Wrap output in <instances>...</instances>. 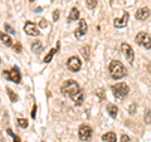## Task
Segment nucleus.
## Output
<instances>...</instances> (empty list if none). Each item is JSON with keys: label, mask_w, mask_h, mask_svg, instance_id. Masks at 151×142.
Instances as JSON below:
<instances>
[{"label": "nucleus", "mask_w": 151, "mask_h": 142, "mask_svg": "<svg viewBox=\"0 0 151 142\" xmlns=\"http://www.w3.org/2000/svg\"><path fill=\"white\" fill-rule=\"evenodd\" d=\"M0 40L3 42L4 44H5L6 47H12L13 45V40H12V38L9 37L6 33H3V32H0Z\"/></svg>", "instance_id": "nucleus-14"}, {"label": "nucleus", "mask_w": 151, "mask_h": 142, "mask_svg": "<svg viewBox=\"0 0 151 142\" xmlns=\"http://www.w3.org/2000/svg\"><path fill=\"white\" fill-rule=\"evenodd\" d=\"M145 122L146 123H151V111L150 110H146L145 112Z\"/></svg>", "instance_id": "nucleus-24"}, {"label": "nucleus", "mask_w": 151, "mask_h": 142, "mask_svg": "<svg viewBox=\"0 0 151 142\" xmlns=\"http://www.w3.org/2000/svg\"><path fill=\"white\" fill-rule=\"evenodd\" d=\"M130 88L126 83H117V84H113L112 86V92H113V96L116 97L117 101H122L127 94H129Z\"/></svg>", "instance_id": "nucleus-3"}, {"label": "nucleus", "mask_w": 151, "mask_h": 142, "mask_svg": "<svg viewBox=\"0 0 151 142\" xmlns=\"http://www.w3.org/2000/svg\"><path fill=\"white\" fill-rule=\"evenodd\" d=\"M102 140L105 142H116V133H113V132H107L106 135L102 136Z\"/></svg>", "instance_id": "nucleus-16"}, {"label": "nucleus", "mask_w": 151, "mask_h": 142, "mask_svg": "<svg viewBox=\"0 0 151 142\" xmlns=\"http://www.w3.org/2000/svg\"><path fill=\"white\" fill-rule=\"evenodd\" d=\"M78 18H79V10L77 8H72L69 15H68V22H74V20H77Z\"/></svg>", "instance_id": "nucleus-15"}, {"label": "nucleus", "mask_w": 151, "mask_h": 142, "mask_svg": "<svg viewBox=\"0 0 151 142\" xmlns=\"http://www.w3.org/2000/svg\"><path fill=\"white\" fill-rule=\"evenodd\" d=\"M32 50L34 52V53H37V54H39L42 50H43V45H42V43L39 40H35L34 43L32 44Z\"/></svg>", "instance_id": "nucleus-18"}, {"label": "nucleus", "mask_w": 151, "mask_h": 142, "mask_svg": "<svg viewBox=\"0 0 151 142\" xmlns=\"http://www.w3.org/2000/svg\"><path fill=\"white\" fill-rule=\"evenodd\" d=\"M108 69H110V74L113 79H120L126 75V69L120 60H112Z\"/></svg>", "instance_id": "nucleus-1"}, {"label": "nucleus", "mask_w": 151, "mask_h": 142, "mask_svg": "<svg viewBox=\"0 0 151 142\" xmlns=\"http://www.w3.org/2000/svg\"><path fill=\"white\" fill-rule=\"evenodd\" d=\"M129 13L127 11H124V15H122V18H116L115 22H113V25H115L116 28H124L127 25V22H129Z\"/></svg>", "instance_id": "nucleus-10"}, {"label": "nucleus", "mask_w": 151, "mask_h": 142, "mask_svg": "<svg viewBox=\"0 0 151 142\" xmlns=\"http://www.w3.org/2000/svg\"><path fill=\"white\" fill-rule=\"evenodd\" d=\"M4 28H5V30H6L8 33H10V34H14V33H15V30H14L9 24H4Z\"/></svg>", "instance_id": "nucleus-26"}, {"label": "nucleus", "mask_w": 151, "mask_h": 142, "mask_svg": "<svg viewBox=\"0 0 151 142\" xmlns=\"http://www.w3.org/2000/svg\"><path fill=\"white\" fill-rule=\"evenodd\" d=\"M13 48H14V50H15L17 53H20V52H22V44L20 43H15L13 45Z\"/></svg>", "instance_id": "nucleus-25"}, {"label": "nucleus", "mask_w": 151, "mask_h": 142, "mask_svg": "<svg viewBox=\"0 0 151 142\" xmlns=\"http://www.w3.org/2000/svg\"><path fill=\"white\" fill-rule=\"evenodd\" d=\"M29 1H30V3H33V1H34V0H29Z\"/></svg>", "instance_id": "nucleus-34"}, {"label": "nucleus", "mask_w": 151, "mask_h": 142, "mask_svg": "<svg viewBox=\"0 0 151 142\" xmlns=\"http://www.w3.org/2000/svg\"><path fill=\"white\" fill-rule=\"evenodd\" d=\"M35 115H37V106L34 105L33 106V111H32V118H35Z\"/></svg>", "instance_id": "nucleus-32"}, {"label": "nucleus", "mask_w": 151, "mask_h": 142, "mask_svg": "<svg viewBox=\"0 0 151 142\" xmlns=\"http://www.w3.org/2000/svg\"><path fill=\"white\" fill-rule=\"evenodd\" d=\"M121 49L122 52H124V54L126 57V59L129 60V63H134V59H135V53H134V50H132L131 48V45L130 44H127V43H122L121 44Z\"/></svg>", "instance_id": "nucleus-7"}, {"label": "nucleus", "mask_w": 151, "mask_h": 142, "mask_svg": "<svg viewBox=\"0 0 151 142\" xmlns=\"http://www.w3.org/2000/svg\"><path fill=\"white\" fill-rule=\"evenodd\" d=\"M135 108H136V105L135 103H132L131 107H130V115H134L135 113Z\"/></svg>", "instance_id": "nucleus-31"}, {"label": "nucleus", "mask_w": 151, "mask_h": 142, "mask_svg": "<svg viewBox=\"0 0 151 142\" xmlns=\"http://www.w3.org/2000/svg\"><path fill=\"white\" fill-rule=\"evenodd\" d=\"M3 75L8 80H12L14 83H20V79H22V75H20V72H19L18 68H12L10 70H4L3 72Z\"/></svg>", "instance_id": "nucleus-4"}, {"label": "nucleus", "mask_w": 151, "mask_h": 142, "mask_svg": "<svg viewBox=\"0 0 151 142\" xmlns=\"http://www.w3.org/2000/svg\"><path fill=\"white\" fill-rule=\"evenodd\" d=\"M97 3H98V0H86V4H87V6L89 9H94V8H96Z\"/></svg>", "instance_id": "nucleus-23"}, {"label": "nucleus", "mask_w": 151, "mask_h": 142, "mask_svg": "<svg viewBox=\"0 0 151 142\" xmlns=\"http://www.w3.org/2000/svg\"><path fill=\"white\" fill-rule=\"evenodd\" d=\"M150 15H151V11L149 8H140L136 11V19H139V20H146Z\"/></svg>", "instance_id": "nucleus-12"}, {"label": "nucleus", "mask_w": 151, "mask_h": 142, "mask_svg": "<svg viewBox=\"0 0 151 142\" xmlns=\"http://www.w3.org/2000/svg\"><path fill=\"white\" fill-rule=\"evenodd\" d=\"M97 94H98V97H100L101 101H103V99H105V94H103V89H98Z\"/></svg>", "instance_id": "nucleus-29"}, {"label": "nucleus", "mask_w": 151, "mask_h": 142, "mask_svg": "<svg viewBox=\"0 0 151 142\" xmlns=\"http://www.w3.org/2000/svg\"><path fill=\"white\" fill-rule=\"evenodd\" d=\"M18 125L20 126L22 128H27L29 123H28V120H25V118H19V120H18Z\"/></svg>", "instance_id": "nucleus-22"}, {"label": "nucleus", "mask_w": 151, "mask_h": 142, "mask_svg": "<svg viewBox=\"0 0 151 142\" xmlns=\"http://www.w3.org/2000/svg\"><path fill=\"white\" fill-rule=\"evenodd\" d=\"M39 25H40V28H45V27H48V23H47L45 19H40Z\"/></svg>", "instance_id": "nucleus-27"}, {"label": "nucleus", "mask_w": 151, "mask_h": 142, "mask_svg": "<svg viewBox=\"0 0 151 142\" xmlns=\"http://www.w3.org/2000/svg\"><path fill=\"white\" fill-rule=\"evenodd\" d=\"M0 62H1V60H0Z\"/></svg>", "instance_id": "nucleus-35"}, {"label": "nucleus", "mask_w": 151, "mask_h": 142, "mask_svg": "<svg viewBox=\"0 0 151 142\" xmlns=\"http://www.w3.org/2000/svg\"><path fill=\"white\" fill-rule=\"evenodd\" d=\"M24 32L27 33L28 35H32V37H38L40 34V32L38 30V27L32 22H27L25 25H24Z\"/></svg>", "instance_id": "nucleus-9"}, {"label": "nucleus", "mask_w": 151, "mask_h": 142, "mask_svg": "<svg viewBox=\"0 0 151 142\" xmlns=\"http://www.w3.org/2000/svg\"><path fill=\"white\" fill-rule=\"evenodd\" d=\"M81 54L83 55V58L88 60L89 59V47L86 45V47H83V48H81Z\"/></svg>", "instance_id": "nucleus-20"}, {"label": "nucleus", "mask_w": 151, "mask_h": 142, "mask_svg": "<svg viewBox=\"0 0 151 142\" xmlns=\"http://www.w3.org/2000/svg\"><path fill=\"white\" fill-rule=\"evenodd\" d=\"M13 140H14V142H22L20 141V137L17 136V135H13Z\"/></svg>", "instance_id": "nucleus-33"}, {"label": "nucleus", "mask_w": 151, "mask_h": 142, "mask_svg": "<svg viewBox=\"0 0 151 142\" xmlns=\"http://www.w3.org/2000/svg\"><path fill=\"white\" fill-rule=\"evenodd\" d=\"M121 142H130V137L126 136V135H122L121 137Z\"/></svg>", "instance_id": "nucleus-30"}, {"label": "nucleus", "mask_w": 151, "mask_h": 142, "mask_svg": "<svg viewBox=\"0 0 151 142\" xmlns=\"http://www.w3.org/2000/svg\"><path fill=\"white\" fill-rule=\"evenodd\" d=\"M6 92H8V96H9V98H10L12 102H17L18 101V96L12 91L10 88H6Z\"/></svg>", "instance_id": "nucleus-21"}, {"label": "nucleus", "mask_w": 151, "mask_h": 142, "mask_svg": "<svg viewBox=\"0 0 151 142\" xmlns=\"http://www.w3.org/2000/svg\"><path fill=\"white\" fill-rule=\"evenodd\" d=\"M136 43L142 45L144 48H146V49H150L151 48V38L146 34L145 32H141V33H139V34L136 35Z\"/></svg>", "instance_id": "nucleus-5"}, {"label": "nucleus", "mask_w": 151, "mask_h": 142, "mask_svg": "<svg viewBox=\"0 0 151 142\" xmlns=\"http://www.w3.org/2000/svg\"><path fill=\"white\" fill-rule=\"evenodd\" d=\"M53 20L57 22V20H59V10H55L53 13Z\"/></svg>", "instance_id": "nucleus-28"}, {"label": "nucleus", "mask_w": 151, "mask_h": 142, "mask_svg": "<svg viewBox=\"0 0 151 142\" xmlns=\"http://www.w3.org/2000/svg\"><path fill=\"white\" fill-rule=\"evenodd\" d=\"M107 111H108V115H110L112 118H116V116H117V112H119V108H117L115 105H108L107 106Z\"/></svg>", "instance_id": "nucleus-17"}, {"label": "nucleus", "mask_w": 151, "mask_h": 142, "mask_svg": "<svg viewBox=\"0 0 151 142\" xmlns=\"http://www.w3.org/2000/svg\"><path fill=\"white\" fill-rule=\"evenodd\" d=\"M92 133H93L92 128L87 125H82L78 130V136L82 141H89L92 138Z\"/></svg>", "instance_id": "nucleus-6"}, {"label": "nucleus", "mask_w": 151, "mask_h": 142, "mask_svg": "<svg viewBox=\"0 0 151 142\" xmlns=\"http://www.w3.org/2000/svg\"><path fill=\"white\" fill-rule=\"evenodd\" d=\"M57 50H58L57 48H52V49L49 50V53L47 54V55H45V58H44V63H49V62H50L52 58L54 57V54L57 53Z\"/></svg>", "instance_id": "nucleus-19"}, {"label": "nucleus", "mask_w": 151, "mask_h": 142, "mask_svg": "<svg viewBox=\"0 0 151 142\" xmlns=\"http://www.w3.org/2000/svg\"><path fill=\"white\" fill-rule=\"evenodd\" d=\"M70 98L73 99V102H74L76 106H81L82 103H83V101H84V93H83L82 89H79V91L76 93L74 96L70 97Z\"/></svg>", "instance_id": "nucleus-13"}, {"label": "nucleus", "mask_w": 151, "mask_h": 142, "mask_svg": "<svg viewBox=\"0 0 151 142\" xmlns=\"http://www.w3.org/2000/svg\"><path fill=\"white\" fill-rule=\"evenodd\" d=\"M79 89H81V88H79L78 83L76 82V80L68 79V80H65V82L62 84V87H60V92H62L63 96L72 97V96H74V94L79 91Z\"/></svg>", "instance_id": "nucleus-2"}, {"label": "nucleus", "mask_w": 151, "mask_h": 142, "mask_svg": "<svg viewBox=\"0 0 151 142\" xmlns=\"http://www.w3.org/2000/svg\"><path fill=\"white\" fill-rule=\"evenodd\" d=\"M87 29H88V25H87L86 20H84V19H81V20H79V27H78V29L76 30V33H74L76 38H81L82 35H84V34L87 33Z\"/></svg>", "instance_id": "nucleus-11"}, {"label": "nucleus", "mask_w": 151, "mask_h": 142, "mask_svg": "<svg viewBox=\"0 0 151 142\" xmlns=\"http://www.w3.org/2000/svg\"><path fill=\"white\" fill-rule=\"evenodd\" d=\"M67 67H68V69L70 70V72H78L82 67V63L77 57H70V58L68 59V62H67Z\"/></svg>", "instance_id": "nucleus-8"}]
</instances>
